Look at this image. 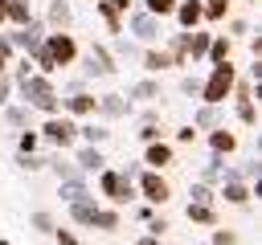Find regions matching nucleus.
<instances>
[{
  "instance_id": "1",
  "label": "nucleus",
  "mask_w": 262,
  "mask_h": 245,
  "mask_svg": "<svg viewBox=\"0 0 262 245\" xmlns=\"http://www.w3.org/2000/svg\"><path fill=\"white\" fill-rule=\"evenodd\" d=\"M12 86H16V94H20V102H25L29 110H41V114H57V110H61V94L53 90V78L29 74V78H20V82H12Z\"/></svg>"
},
{
  "instance_id": "2",
  "label": "nucleus",
  "mask_w": 262,
  "mask_h": 245,
  "mask_svg": "<svg viewBox=\"0 0 262 245\" xmlns=\"http://www.w3.org/2000/svg\"><path fill=\"white\" fill-rule=\"evenodd\" d=\"M233 82H237V65H233V57H225V61L209 65V78L201 82V102H209V106H221V102L229 98Z\"/></svg>"
},
{
  "instance_id": "3",
  "label": "nucleus",
  "mask_w": 262,
  "mask_h": 245,
  "mask_svg": "<svg viewBox=\"0 0 262 245\" xmlns=\"http://www.w3.org/2000/svg\"><path fill=\"white\" fill-rule=\"evenodd\" d=\"M41 143H49V147H57V151H66V147H74L78 143V122L70 118V114H45V122H41Z\"/></svg>"
},
{
  "instance_id": "4",
  "label": "nucleus",
  "mask_w": 262,
  "mask_h": 245,
  "mask_svg": "<svg viewBox=\"0 0 262 245\" xmlns=\"http://www.w3.org/2000/svg\"><path fill=\"white\" fill-rule=\"evenodd\" d=\"M98 192H102L115 208H123V204L135 200V180H127L119 167H102V172H98Z\"/></svg>"
},
{
  "instance_id": "5",
  "label": "nucleus",
  "mask_w": 262,
  "mask_h": 245,
  "mask_svg": "<svg viewBox=\"0 0 262 245\" xmlns=\"http://www.w3.org/2000/svg\"><path fill=\"white\" fill-rule=\"evenodd\" d=\"M41 49H45V57H49V61H53L57 69H66V65H74V61L82 57V49H78L74 33H45Z\"/></svg>"
},
{
  "instance_id": "6",
  "label": "nucleus",
  "mask_w": 262,
  "mask_h": 245,
  "mask_svg": "<svg viewBox=\"0 0 262 245\" xmlns=\"http://www.w3.org/2000/svg\"><path fill=\"white\" fill-rule=\"evenodd\" d=\"M127 20H123V33H131L135 41H143V45H156L160 41V16H151L147 8H131V12H123Z\"/></svg>"
},
{
  "instance_id": "7",
  "label": "nucleus",
  "mask_w": 262,
  "mask_h": 245,
  "mask_svg": "<svg viewBox=\"0 0 262 245\" xmlns=\"http://www.w3.org/2000/svg\"><path fill=\"white\" fill-rule=\"evenodd\" d=\"M135 180H139V184H135V192H139L151 208H160V204H168V200H172V184H168L160 172H151V167H147V172H139Z\"/></svg>"
},
{
  "instance_id": "8",
  "label": "nucleus",
  "mask_w": 262,
  "mask_h": 245,
  "mask_svg": "<svg viewBox=\"0 0 262 245\" xmlns=\"http://www.w3.org/2000/svg\"><path fill=\"white\" fill-rule=\"evenodd\" d=\"M115 69H119V65H115V53L94 41V45L86 49V57H82V74H86V78H111Z\"/></svg>"
},
{
  "instance_id": "9",
  "label": "nucleus",
  "mask_w": 262,
  "mask_h": 245,
  "mask_svg": "<svg viewBox=\"0 0 262 245\" xmlns=\"http://www.w3.org/2000/svg\"><path fill=\"white\" fill-rule=\"evenodd\" d=\"M143 163H147L151 172H164V167H172V163H176V147H172L168 139L143 143Z\"/></svg>"
},
{
  "instance_id": "10",
  "label": "nucleus",
  "mask_w": 262,
  "mask_h": 245,
  "mask_svg": "<svg viewBox=\"0 0 262 245\" xmlns=\"http://www.w3.org/2000/svg\"><path fill=\"white\" fill-rule=\"evenodd\" d=\"M70 24H74L70 0H49V8H45V29H49V33H70Z\"/></svg>"
},
{
  "instance_id": "11",
  "label": "nucleus",
  "mask_w": 262,
  "mask_h": 245,
  "mask_svg": "<svg viewBox=\"0 0 262 245\" xmlns=\"http://www.w3.org/2000/svg\"><path fill=\"white\" fill-rule=\"evenodd\" d=\"M94 94L90 90H78V94H70V98H61V114H70V118H94Z\"/></svg>"
},
{
  "instance_id": "12",
  "label": "nucleus",
  "mask_w": 262,
  "mask_h": 245,
  "mask_svg": "<svg viewBox=\"0 0 262 245\" xmlns=\"http://www.w3.org/2000/svg\"><path fill=\"white\" fill-rule=\"evenodd\" d=\"M172 16H176V24L188 33V29H201L205 24V12H201V0H176V8H172Z\"/></svg>"
},
{
  "instance_id": "13",
  "label": "nucleus",
  "mask_w": 262,
  "mask_h": 245,
  "mask_svg": "<svg viewBox=\"0 0 262 245\" xmlns=\"http://www.w3.org/2000/svg\"><path fill=\"white\" fill-rule=\"evenodd\" d=\"M94 114H102V118H123V114H131V98H123V94H98Z\"/></svg>"
},
{
  "instance_id": "14",
  "label": "nucleus",
  "mask_w": 262,
  "mask_h": 245,
  "mask_svg": "<svg viewBox=\"0 0 262 245\" xmlns=\"http://www.w3.org/2000/svg\"><path fill=\"white\" fill-rule=\"evenodd\" d=\"M217 200H225V204H233V208H246L254 196H250V184H242V180H221Z\"/></svg>"
},
{
  "instance_id": "15",
  "label": "nucleus",
  "mask_w": 262,
  "mask_h": 245,
  "mask_svg": "<svg viewBox=\"0 0 262 245\" xmlns=\"http://www.w3.org/2000/svg\"><path fill=\"white\" fill-rule=\"evenodd\" d=\"M74 167H78V172H102V167H106V155H102V147H90V143H82V147H78V155H74Z\"/></svg>"
},
{
  "instance_id": "16",
  "label": "nucleus",
  "mask_w": 262,
  "mask_h": 245,
  "mask_svg": "<svg viewBox=\"0 0 262 245\" xmlns=\"http://www.w3.org/2000/svg\"><path fill=\"white\" fill-rule=\"evenodd\" d=\"M94 12L102 16V24H106L111 37H123V12H119L111 0H94Z\"/></svg>"
},
{
  "instance_id": "17",
  "label": "nucleus",
  "mask_w": 262,
  "mask_h": 245,
  "mask_svg": "<svg viewBox=\"0 0 262 245\" xmlns=\"http://www.w3.org/2000/svg\"><path fill=\"white\" fill-rule=\"evenodd\" d=\"M78 139L90 143V147H102V143L111 139V127H106V122H94V118H90V122H78Z\"/></svg>"
},
{
  "instance_id": "18",
  "label": "nucleus",
  "mask_w": 262,
  "mask_h": 245,
  "mask_svg": "<svg viewBox=\"0 0 262 245\" xmlns=\"http://www.w3.org/2000/svg\"><path fill=\"white\" fill-rule=\"evenodd\" d=\"M209 147H213V155H233L237 151V135L225 131V127H213L209 131Z\"/></svg>"
},
{
  "instance_id": "19",
  "label": "nucleus",
  "mask_w": 262,
  "mask_h": 245,
  "mask_svg": "<svg viewBox=\"0 0 262 245\" xmlns=\"http://www.w3.org/2000/svg\"><path fill=\"white\" fill-rule=\"evenodd\" d=\"M94 212H98V200H94V196H82V200H74V204H70V216H74V225H86V229H94Z\"/></svg>"
},
{
  "instance_id": "20",
  "label": "nucleus",
  "mask_w": 262,
  "mask_h": 245,
  "mask_svg": "<svg viewBox=\"0 0 262 245\" xmlns=\"http://www.w3.org/2000/svg\"><path fill=\"white\" fill-rule=\"evenodd\" d=\"M164 53L172 57V65H188V33L176 29V33L168 37V49H164Z\"/></svg>"
},
{
  "instance_id": "21",
  "label": "nucleus",
  "mask_w": 262,
  "mask_h": 245,
  "mask_svg": "<svg viewBox=\"0 0 262 245\" xmlns=\"http://www.w3.org/2000/svg\"><path fill=\"white\" fill-rule=\"evenodd\" d=\"M209 29H188V65L192 61H205V53H209Z\"/></svg>"
},
{
  "instance_id": "22",
  "label": "nucleus",
  "mask_w": 262,
  "mask_h": 245,
  "mask_svg": "<svg viewBox=\"0 0 262 245\" xmlns=\"http://www.w3.org/2000/svg\"><path fill=\"white\" fill-rule=\"evenodd\" d=\"M229 53H233V37L213 33V37H209V53H205V61H209V65H217V61H225Z\"/></svg>"
},
{
  "instance_id": "23",
  "label": "nucleus",
  "mask_w": 262,
  "mask_h": 245,
  "mask_svg": "<svg viewBox=\"0 0 262 245\" xmlns=\"http://www.w3.org/2000/svg\"><path fill=\"white\" fill-rule=\"evenodd\" d=\"M139 61H143L147 74H164V69H172V57H168L164 49H156V45H147V49L139 53Z\"/></svg>"
},
{
  "instance_id": "24",
  "label": "nucleus",
  "mask_w": 262,
  "mask_h": 245,
  "mask_svg": "<svg viewBox=\"0 0 262 245\" xmlns=\"http://www.w3.org/2000/svg\"><path fill=\"white\" fill-rule=\"evenodd\" d=\"M4 20L16 29V24H29L33 20V4L29 0H4Z\"/></svg>"
},
{
  "instance_id": "25",
  "label": "nucleus",
  "mask_w": 262,
  "mask_h": 245,
  "mask_svg": "<svg viewBox=\"0 0 262 245\" xmlns=\"http://www.w3.org/2000/svg\"><path fill=\"white\" fill-rule=\"evenodd\" d=\"M127 98H135V102H160V82L156 78H143V82H135L127 90Z\"/></svg>"
},
{
  "instance_id": "26",
  "label": "nucleus",
  "mask_w": 262,
  "mask_h": 245,
  "mask_svg": "<svg viewBox=\"0 0 262 245\" xmlns=\"http://www.w3.org/2000/svg\"><path fill=\"white\" fill-rule=\"evenodd\" d=\"M57 196H61L66 204H74V200H82V196H90V188L82 184V176H70V180H61V188H57Z\"/></svg>"
},
{
  "instance_id": "27",
  "label": "nucleus",
  "mask_w": 262,
  "mask_h": 245,
  "mask_svg": "<svg viewBox=\"0 0 262 245\" xmlns=\"http://www.w3.org/2000/svg\"><path fill=\"white\" fill-rule=\"evenodd\" d=\"M184 216H188L192 225H209V229L217 225V208H213V204H192V200H188V208H184Z\"/></svg>"
},
{
  "instance_id": "28",
  "label": "nucleus",
  "mask_w": 262,
  "mask_h": 245,
  "mask_svg": "<svg viewBox=\"0 0 262 245\" xmlns=\"http://www.w3.org/2000/svg\"><path fill=\"white\" fill-rule=\"evenodd\" d=\"M229 4L233 0H201V12H205V24H221L229 16Z\"/></svg>"
},
{
  "instance_id": "29",
  "label": "nucleus",
  "mask_w": 262,
  "mask_h": 245,
  "mask_svg": "<svg viewBox=\"0 0 262 245\" xmlns=\"http://www.w3.org/2000/svg\"><path fill=\"white\" fill-rule=\"evenodd\" d=\"M192 127H196V131H213V127H221V110L205 102V106L192 114Z\"/></svg>"
},
{
  "instance_id": "30",
  "label": "nucleus",
  "mask_w": 262,
  "mask_h": 245,
  "mask_svg": "<svg viewBox=\"0 0 262 245\" xmlns=\"http://www.w3.org/2000/svg\"><path fill=\"white\" fill-rule=\"evenodd\" d=\"M233 110H237V122H242V127H258V106H254V98H233Z\"/></svg>"
},
{
  "instance_id": "31",
  "label": "nucleus",
  "mask_w": 262,
  "mask_h": 245,
  "mask_svg": "<svg viewBox=\"0 0 262 245\" xmlns=\"http://www.w3.org/2000/svg\"><path fill=\"white\" fill-rule=\"evenodd\" d=\"M29 114H33V110H29L25 102H20V106H4V122H8V127H29Z\"/></svg>"
},
{
  "instance_id": "32",
  "label": "nucleus",
  "mask_w": 262,
  "mask_h": 245,
  "mask_svg": "<svg viewBox=\"0 0 262 245\" xmlns=\"http://www.w3.org/2000/svg\"><path fill=\"white\" fill-rule=\"evenodd\" d=\"M37 147H41V135H37V131H20V135H16V151H20V155H33Z\"/></svg>"
},
{
  "instance_id": "33",
  "label": "nucleus",
  "mask_w": 262,
  "mask_h": 245,
  "mask_svg": "<svg viewBox=\"0 0 262 245\" xmlns=\"http://www.w3.org/2000/svg\"><path fill=\"white\" fill-rule=\"evenodd\" d=\"M94 225H98L102 233H115V229H119V212H115V208H98V212H94Z\"/></svg>"
},
{
  "instance_id": "34",
  "label": "nucleus",
  "mask_w": 262,
  "mask_h": 245,
  "mask_svg": "<svg viewBox=\"0 0 262 245\" xmlns=\"http://www.w3.org/2000/svg\"><path fill=\"white\" fill-rule=\"evenodd\" d=\"M139 8H147L151 16H172V8H176V0H139Z\"/></svg>"
},
{
  "instance_id": "35",
  "label": "nucleus",
  "mask_w": 262,
  "mask_h": 245,
  "mask_svg": "<svg viewBox=\"0 0 262 245\" xmlns=\"http://www.w3.org/2000/svg\"><path fill=\"white\" fill-rule=\"evenodd\" d=\"M188 196H192V204H213V200H217V192H213L209 184H201V180L188 188Z\"/></svg>"
},
{
  "instance_id": "36",
  "label": "nucleus",
  "mask_w": 262,
  "mask_h": 245,
  "mask_svg": "<svg viewBox=\"0 0 262 245\" xmlns=\"http://www.w3.org/2000/svg\"><path fill=\"white\" fill-rule=\"evenodd\" d=\"M29 225H33V233H53V229H57V220H53L49 212H33Z\"/></svg>"
},
{
  "instance_id": "37",
  "label": "nucleus",
  "mask_w": 262,
  "mask_h": 245,
  "mask_svg": "<svg viewBox=\"0 0 262 245\" xmlns=\"http://www.w3.org/2000/svg\"><path fill=\"white\" fill-rule=\"evenodd\" d=\"M180 94L201 98V78H196V74H184V78H180Z\"/></svg>"
},
{
  "instance_id": "38",
  "label": "nucleus",
  "mask_w": 262,
  "mask_h": 245,
  "mask_svg": "<svg viewBox=\"0 0 262 245\" xmlns=\"http://www.w3.org/2000/svg\"><path fill=\"white\" fill-rule=\"evenodd\" d=\"M156 139H164V127L160 122H143L139 127V143H156Z\"/></svg>"
},
{
  "instance_id": "39",
  "label": "nucleus",
  "mask_w": 262,
  "mask_h": 245,
  "mask_svg": "<svg viewBox=\"0 0 262 245\" xmlns=\"http://www.w3.org/2000/svg\"><path fill=\"white\" fill-rule=\"evenodd\" d=\"M16 167H20V172H41L45 159H37V155H16Z\"/></svg>"
},
{
  "instance_id": "40",
  "label": "nucleus",
  "mask_w": 262,
  "mask_h": 245,
  "mask_svg": "<svg viewBox=\"0 0 262 245\" xmlns=\"http://www.w3.org/2000/svg\"><path fill=\"white\" fill-rule=\"evenodd\" d=\"M209 245H237V233L233 229H213V241Z\"/></svg>"
},
{
  "instance_id": "41",
  "label": "nucleus",
  "mask_w": 262,
  "mask_h": 245,
  "mask_svg": "<svg viewBox=\"0 0 262 245\" xmlns=\"http://www.w3.org/2000/svg\"><path fill=\"white\" fill-rule=\"evenodd\" d=\"M254 29H250V20H229V33L225 37H250Z\"/></svg>"
},
{
  "instance_id": "42",
  "label": "nucleus",
  "mask_w": 262,
  "mask_h": 245,
  "mask_svg": "<svg viewBox=\"0 0 262 245\" xmlns=\"http://www.w3.org/2000/svg\"><path fill=\"white\" fill-rule=\"evenodd\" d=\"M229 94H233V98H254V86L242 78V82H233V90H229Z\"/></svg>"
},
{
  "instance_id": "43",
  "label": "nucleus",
  "mask_w": 262,
  "mask_h": 245,
  "mask_svg": "<svg viewBox=\"0 0 262 245\" xmlns=\"http://www.w3.org/2000/svg\"><path fill=\"white\" fill-rule=\"evenodd\" d=\"M176 143H196V127H176Z\"/></svg>"
},
{
  "instance_id": "44",
  "label": "nucleus",
  "mask_w": 262,
  "mask_h": 245,
  "mask_svg": "<svg viewBox=\"0 0 262 245\" xmlns=\"http://www.w3.org/2000/svg\"><path fill=\"white\" fill-rule=\"evenodd\" d=\"M53 237H57V245H82L78 233H70V229H53Z\"/></svg>"
},
{
  "instance_id": "45",
  "label": "nucleus",
  "mask_w": 262,
  "mask_h": 245,
  "mask_svg": "<svg viewBox=\"0 0 262 245\" xmlns=\"http://www.w3.org/2000/svg\"><path fill=\"white\" fill-rule=\"evenodd\" d=\"M12 57H16V49H12L8 33H0V61H12Z\"/></svg>"
},
{
  "instance_id": "46",
  "label": "nucleus",
  "mask_w": 262,
  "mask_h": 245,
  "mask_svg": "<svg viewBox=\"0 0 262 245\" xmlns=\"http://www.w3.org/2000/svg\"><path fill=\"white\" fill-rule=\"evenodd\" d=\"M111 4H115L119 12H131V8H135V0H111Z\"/></svg>"
},
{
  "instance_id": "47",
  "label": "nucleus",
  "mask_w": 262,
  "mask_h": 245,
  "mask_svg": "<svg viewBox=\"0 0 262 245\" xmlns=\"http://www.w3.org/2000/svg\"><path fill=\"white\" fill-rule=\"evenodd\" d=\"M135 245H160V237H156V233H143V237H139Z\"/></svg>"
},
{
  "instance_id": "48",
  "label": "nucleus",
  "mask_w": 262,
  "mask_h": 245,
  "mask_svg": "<svg viewBox=\"0 0 262 245\" xmlns=\"http://www.w3.org/2000/svg\"><path fill=\"white\" fill-rule=\"evenodd\" d=\"M4 74H8V61H0V78H4Z\"/></svg>"
},
{
  "instance_id": "49",
  "label": "nucleus",
  "mask_w": 262,
  "mask_h": 245,
  "mask_svg": "<svg viewBox=\"0 0 262 245\" xmlns=\"http://www.w3.org/2000/svg\"><path fill=\"white\" fill-rule=\"evenodd\" d=\"M0 24H4V0H0Z\"/></svg>"
}]
</instances>
